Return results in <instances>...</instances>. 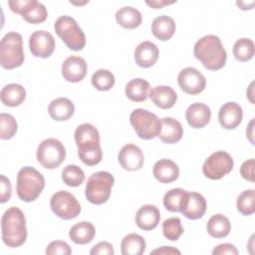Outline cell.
Masks as SVG:
<instances>
[{"label":"cell","instance_id":"cell-17","mask_svg":"<svg viewBox=\"0 0 255 255\" xmlns=\"http://www.w3.org/2000/svg\"><path fill=\"white\" fill-rule=\"evenodd\" d=\"M185 119L191 128H202L210 122L211 111L205 104L194 103L187 108Z\"/></svg>","mask_w":255,"mask_h":255},{"label":"cell","instance_id":"cell-26","mask_svg":"<svg viewBox=\"0 0 255 255\" xmlns=\"http://www.w3.org/2000/svg\"><path fill=\"white\" fill-rule=\"evenodd\" d=\"M176 26L174 20L166 15H161L156 17L151 24V32L155 38L160 41L169 40L174 32Z\"/></svg>","mask_w":255,"mask_h":255},{"label":"cell","instance_id":"cell-37","mask_svg":"<svg viewBox=\"0 0 255 255\" xmlns=\"http://www.w3.org/2000/svg\"><path fill=\"white\" fill-rule=\"evenodd\" d=\"M237 210L245 216H249L255 212V190L246 189L239 194L236 201Z\"/></svg>","mask_w":255,"mask_h":255},{"label":"cell","instance_id":"cell-1","mask_svg":"<svg viewBox=\"0 0 255 255\" xmlns=\"http://www.w3.org/2000/svg\"><path fill=\"white\" fill-rule=\"evenodd\" d=\"M75 141L78 155L85 164L93 166L101 162L103 151L100 145V133L92 124H83L76 128Z\"/></svg>","mask_w":255,"mask_h":255},{"label":"cell","instance_id":"cell-14","mask_svg":"<svg viewBox=\"0 0 255 255\" xmlns=\"http://www.w3.org/2000/svg\"><path fill=\"white\" fill-rule=\"evenodd\" d=\"M118 159L122 167L128 171L140 169L144 162V156L141 149L132 143H128L121 148L118 154Z\"/></svg>","mask_w":255,"mask_h":255},{"label":"cell","instance_id":"cell-29","mask_svg":"<svg viewBox=\"0 0 255 255\" xmlns=\"http://www.w3.org/2000/svg\"><path fill=\"white\" fill-rule=\"evenodd\" d=\"M188 198V192L182 188H172L163 196V205L170 212H181Z\"/></svg>","mask_w":255,"mask_h":255},{"label":"cell","instance_id":"cell-5","mask_svg":"<svg viewBox=\"0 0 255 255\" xmlns=\"http://www.w3.org/2000/svg\"><path fill=\"white\" fill-rule=\"evenodd\" d=\"M22 35L17 32H8L0 42V64L6 70L20 67L24 63Z\"/></svg>","mask_w":255,"mask_h":255},{"label":"cell","instance_id":"cell-16","mask_svg":"<svg viewBox=\"0 0 255 255\" xmlns=\"http://www.w3.org/2000/svg\"><path fill=\"white\" fill-rule=\"evenodd\" d=\"M243 118L242 108L235 102L225 103L219 110L218 120L220 126L225 129L236 128Z\"/></svg>","mask_w":255,"mask_h":255},{"label":"cell","instance_id":"cell-36","mask_svg":"<svg viewBox=\"0 0 255 255\" xmlns=\"http://www.w3.org/2000/svg\"><path fill=\"white\" fill-rule=\"evenodd\" d=\"M62 179L68 186L77 187L84 182L85 173L80 166L69 164L62 170Z\"/></svg>","mask_w":255,"mask_h":255},{"label":"cell","instance_id":"cell-38","mask_svg":"<svg viewBox=\"0 0 255 255\" xmlns=\"http://www.w3.org/2000/svg\"><path fill=\"white\" fill-rule=\"evenodd\" d=\"M183 227L181 220L178 217L167 218L162 223L163 236L170 241H176L183 234Z\"/></svg>","mask_w":255,"mask_h":255},{"label":"cell","instance_id":"cell-21","mask_svg":"<svg viewBox=\"0 0 255 255\" xmlns=\"http://www.w3.org/2000/svg\"><path fill=\"white\" fill-rule=\"evenodd\" d=\"M160 219V212L158 208L151 204L142 205L135 214V223L141 230H152L154 229Z\"/></svg>","mask_w":255,"mask_h":255},{"label":"cell","instance_id":"cell-24","mask_svg":"<svg viewBox=\"0 0 255 255\" xmlns=\"http://www.w3.org/2000/svg\"><path fill=\"white\" fill-rule=\"evenodd\" d=\"M48 112L53 120L63 122L69 120L74 115L75 106L73 102L67 98H58L50 103Z\"/></svg>","mask_w":255,"mask_h":255},{"label":"cell","instance_id":"cell-22","mask_svg":"<svg viewBox=\"0 0 255 255\" xmlns=\"http://www.w3.org/2000/svg\"><path fill=\"white\" fill-rule=\"evenodd\" d=\"M148 97L156 107L162 110L172 108L177 100L175 91L169 86H156L152 88Z\"/></svg>","mask_w":255,"mask_h":255},{"label":"cell","instance_id":"cell-40","mask_svg":"<svg viewBox=\"0 0 255 255\" xmlns=\"http://www.w3.org/2000/svg\"><path fill=\"white\" fill-rule=\"evenodd\" d=\"M47 255H70L72 254V249L70 245L61 240L52 241L46 248Z\"/></svg>","mask_w":255,"mask_h":255},{"label":"cell","instance_id":"cell-44","mask_svg":"<svg viewBox=\"0 0 255 255\" xmlns=\"http://www.w3.org/2000/svg\"><path fill=\"white\" fill-rule=\"evenodd\" d=\"M213 255H237L238 254V250L236 249V247L233 244L230 243H223V244H219L217 245L213 251H212Z\"/></svg>","mask_w":255,"mask_h":255},{"label":"cell","instance_id":"cell-7","mask_svg":"<svg viewBox=\"0 0 255 255\" xmlns=\"http://www.w3.org/2000/svg\"><path fill=\"white\" fill-rule=\"evenodd\" d=\"M54 29L69 49L80 51L85 47V33L74 18L70 16H60L54 24Z\"/></svg>","mask_w":255,"mask_h":255},{"label":"cell","instance_id":"cell-15","mask_svg":"<svg viewBox=\"0 0 255 255\" xmlns=\"http://www.w3.org/2000/svg\"><path fill=\"white\" fill-rule=\"evenodd\" d=\"M87 71V62L80 56H70L62 65V76L70 83L81 82L86 77Z\"/></svg>","mask_w":255,"mask_h":255},{"label":"cell","instance_id":"cell-20","mask_svg":"<svg viewBox=\"0 0 255 255\" xmlns=\"http://www.w3.org/2000/svg\"><path fill=\"white\" fill-rule=\"evenodd\" d=\"M152 173L159 182L171 183L178 178L179 167L174 161L167 158H162L154 163Z\"/></svg>","mask_w":255,"mask_h":255},{"label":"cell","instance_id":"cell-42","mask_svg":"<svg viewBox=\"0 0 255 255\" xmlns=\"http://www.w3.org/2000/svg\"><path fill=\"white\" fill-rule=\"evenodd\" d=\"M254 166H255V161L253 158H250V159L244 161L240 167L241 176L244 179L253 182L254 181Z\"/></svg>","mask_w":255,"mask_h":255},{"label":"cell","instance_id":"cell-6","mask_svg":"<svg viewBox=\"0 0 255 255\" xmlns=\"http://www.w3.org/2000/svg\"><path fill=\"white\" fill-rule=\"evenodd\" d=\"M115 178L112 173L108 171L94 172L88 178L85 188L86 198L93 204H103L107 202L111 196L112 187Z\"/></svg>","mask_w":255,"mask_h":255},{"label":"cell","instance_id":"cell-32","mask_svg":"<svg viewBox=\"0 0 255 255\" xmlns=\"http://www.w3.org/2000/svg\"><path fill=\"white\" fill-rule=\"evenodd\" d=\"M149 83L141 78L130 80L125 89L126 96L132 102H143L148 97Z\"/></svg>","mask_w":255,"mask_h":255},{"label":"cell","instance_id":"cell-46","mask_svg":"<svg viewBox=\"0 0 255 255\" xmlns=\"http://www.w3.org/2000/svg\"><path fill=\"white\" fill-rule=\"evenodd\" d=\"M145 3L150 6L151 8H154V9H159V8H162L163 6L165 5H169V4H173L174 1L172 2H167V1H164V0H151V1H145Z\"/></svg>","mask_w":255,"mask_h":255},{"label":"cell","instance_id":"cell-10","mask_svg":"<svg viewBox=\"0 0 255 255\" xmlns=\"http://www.w3.org/2000/svg\"><path fill=\"white\" fill-rule=\"evenodd\" d=\"M234 165L232 156L223 150H218L211 153L204 161L202 166L203 174L212 180L221 179L228 174Z\"/></svg>","mask_w":255,"mask_h":255},{"label":"cell","instance_id":"cell-34","mask_svg":"<svg viewBox=\"0 0 255 255\" xmlns=\"http://www.w3.org/2000/svg\"><path fill=\"white\" fill-rule=\"evenodd\" d=\"M233 55L240 62H247L254 56V43L249 38H241L233 45Z\"/></svg>","mask_w":255,"mask_h":255},{"label":"cell","instance_id":"cell-43","mask_svg":"<svg viewBox=\"0 0 255 255\" xmlns=\"http://www.w3.org/2000/svg\"><path fill=\"white\" fill-rule=\"evenodd\" d=\"M115 253L114 251V247L111 243L107 242V241H102L99 242L98 244H96L90 251L91 255H113Z\"/></svg>","mask_w":255,"mask_h":255},{"label":"cell","instance_id":"cell-28","mask_svg":"<svg viewBox=\"0 0 255 255\" xmlns=\"http://www.w3.org/2000/svg\"><path fill=\"white\" fill-rule=\"evenodd\" d=\"M116 21L125 29H135L141 24L142 17L137 9L130 6H125L117 11Z\"/></svg>","mask_w":255,"mask_h":255},{"label":"cell","instance_id":"cell-11","mask_svg":"<svg viewBox=\"0 0 255 255\" xmlns=\"http://www.w3.org/2000/svg\"><path fill=\"white\" fill-rule=\"evenodd\" d=\"M50 206L54 214L64 220L74 219L81 212V205L77 198L66 190L54 193L50 200Z\"/></svg>","mask_w":255,"mask_h":255},{"label":"cell","instance_id":"cell-39","mask_svg":"<svg viewBox=\"0 0 255 255\" xmlns=\"http://www.w3.org/2000/svg\"><path fill=\"white\" fill-rule=\"evenodd\" d=\"M17 123L10 114H0V137L2 139H10L17 132Z\"/></svg>","mask_w":255,"mask_h":255},{"label":"cell","instance_id":"cell-30","mask_svg":"<svg viewBox=\"0 0 255 255\" xmlns=\"http://www.w3.org/2000/svg\"><path fill=\"white\" fill-rule=\"evenodd\" d=\"M96 235L95 226L89 221H82L75 224L69 232L71 240L76 244L90 243Z\"/></svg>","mask_w":255,"mask_h":255},{"label":"cell","instance_id":"cell-47","mask_svg":"<svg viewBox=\"0 0 255 255\" xmlns=\"http://www.w3.org/2000/svg\"><path fill=\"white\" fill-rule=\"evenodd\" d=\"M253 126H254V119L251 120V122L249 123L248 128H246V135H247V137L249 138V140L252 144H254V140H253V135H254L253 134V129H254V128H253Z\"/></svg>","mask_w":255,"mask_h":255},{"label":"cell","instance_id":"cell-8","mask_svg":"<svg viewBox=\"0 0 255 255\" xmlns=\"http://www.w3.org/2000/svg\"><path fill=\"white\" fill-rule=\"evenodd\" d=\"M129 122L136 134L142 139H152L158 135L160 120L155 114L147 110H133L129 116Z\"/></svg>","mask_w":255,"mask_h":255},{"label":"cell","instance_id":"cell-18","mask_svg":"<svg viewBox=\"0 0 255 255\" xmlns=\"http://www.w3.org/2000/svg\"><path fill=\"white\" fill-rule=\"evenodd\" d=\"M183 128L181 124L170 117L160 120V129L158 132L159 139L164 143H175L181 139Z\"/></svg>","mask_w":255,"mask_h":255},{"label":"cell","instance_id":"cell-35","mask_svg":"<svg viewBox=\"0 0 255 255\" xmlns=\"http://www.w3.org/2000/svg\"><path fill=\"white\" fill-rule=\"evenodd\" d=\"M92 85L99 91H109L115 85V76L112 72L106 69L96 71L92 76Z\"/></svg>","mask_w":255,"mask_h":255},{"label":"cell","instance_id":"cell-12","mask_svg":"<svg viewBox=\"0 0 255 255\" xmlns=\"http://www.w3.org/2000/svg\"><path fill=\"white\" fill-rule=\"evenodd\" d=\"M177 83L184 93L198 95L205 89L206 79L197 69L187 67L178 73Z\"/></svg>","mask_w":255,"mask_h":255},{"label":"cell","instance_id":"cell-3","mask_svg":"<svg viewBox=\"0 0 255 255\" xmlns=\"http://www.w3.org/2000/svg\"><path fill=\"white\" fill-rule=\"evenodd\" d=\"M1 235L3 243L11 248L23 245L27 239L26 219L23 211L12 206L8 208L1 218Z\"/></svg>","mask_w":255,"mask_h":255},{"label":"cell","instance_id":"cell-2","mask_svg":"<svg viewBox=\"0 0 255 255\" xmlns=\"http://www.w3.org/2000/svg\"><path fill=\"white\" fill-rule=\"evenodd\" d=\"M193 53L204 68L210 71L220 70L225 66L227 60L226 51L219 37L215 35H206L197 40Z\"/></svg>","mask_w":255,"mask_h":255},{"label":"cell","instance_id":"cell-4","mask_svg":"<svg viewBox=\"0 0 255 255\" xmlns=\"http://www.w3.org/2000/svg\"><path fill=\"white\" fill-rule=\"evenodd\" d=\"M45 187L43 174L32 166L22 167L17 174L16 191L18 197L25 202L36 200Z\"/></svg>","mask_w":255,"mask_h":255},{"label":"cell","instance_id":"cell-23","mask_svg":"<svg viewBox=\"0 0 255 255\" xmlns=\"http://www.w3.org/2000/svg\"><path fill=\"white\" fill-rule=\"evenodd\" d=\"M206 200L198 192H188V198L181 213L188 219L196 220L201 218L206 211Z\"/></svg>","mask_w":255,"mask_h":255},{"label":"cell","instance_id":"cell-19","mask_svg":"<svg viewBox=\"0 0 255 255\" xmlns=\"http://www.w3.org/2000/svg\"><path fill=\"white\" fill-rule=\"evenodd\" d=\"M158 48L149 41L139 43L134 50V60L137 66L141 68L152 67L158 59Z\"/></svg>","mask_w":255,"mask_h":255},{"label":"cell","instance_id":"cell-31","mask_svg":"<svg viewBox=\"0 0 255 255\" xmlns=\"http://www.w3.org/2000/svg\"><path fill=\"white\" fill-rule=\"evenodd\" d=\"M207 232L214 238H224L231 230V223L229 219L220 213L212 215L207 221Z\"/></svg>","mask_w":255,"mask_h":255},{"label":"cell","instance_id":"cell-27","mask_svg":"<svg viewBox=\"0 0 255 255\" xmlns=\"http://www.w3.org/2000/svg\"><path fill=\"white\" fill-rule=\"evenodd\" d=\"M2 104L7 107H18L26 99V90L19 84H8L0 92Z\"/></svg>","mask_w":255,"mask_h":255},{"label":"cell","instance_id":"cell-33","mask_svg":"<svg viewBox=\"0 0 255 255\" xmlns=\"http://www.w3.org/2000/svg\"><path fill=\"white\" fill-rule=\"evenodd\" d=\"M146 243L142 236L129 233L126 235L121 243V251L123 255H141L145 251Z\"/></svg>","mask_w":255,"mask_h":255},{"label":"cell","instance_id":"cell-45","mask_svg":"<svg viewBox=\"0 0 255 255\" xmlns=\"http://www.w3.org/2000/svg\"><path fill=\"white\" fill-rule=\"evenodd\" d=\"M150 254H164V255H172V254H180V251L176 248L170 246H162L160 248L154 249L150 252Z\"/></svg>","mask_w":255,"mask_h":255},{"label":"cell","instance_id":"cell-25","mask_svg":"<svg viewBox=\"0 0 255 255\" xmlns=\"http://www.w3.org/2000/svg\"><path fill=\"white\" fill-rule=\"evenodd\" d=\"M22 18L31 24H39L46 21L48 11L44 4L37 0H27L26 5L21 11Z\"/></svg>","mask_w":255,"mask_h":255},{"label":"cell","instance_id":"cell-41","mask_svg":"<svg viewBox=\"0 0 255 255\" xmlns=\"http://www.w3.org/2000/svg\"><path fill=\"white\" fill-rule=\"evenodd\" d=\"M1 181H0V202L5 203L7 202L12 195V185L10 180L5 176L1 175L0 176Z\"/></svg>","mask_w":255,"mask_h":255},{"label":"cell","instance_id":"cell-13","mask_svg":"<svg viewBox=\"0 0 255 255\" xmlns=\"http://www.w3.org/2000/svg\"><path fill=\"white\" fill-rule=\"evenodd\" d=\"M29 48L35 57L47 59L54 53L55 39L48 31H35L29 38Z\"/></svg>","mask_w":255,"mask_h":255},{"label":"cell","instance_id":"cell-9","mask_svg":"<svg viewBox=\"0 0 255 255\" xmlns=\"http://www.w3.org/2000/svg\"><path fill=\"white\" fill-rule=\"evenodd\" d=\"M36 157L43 167L54 169L65 160L66 149L60 140L53 137L46 138L39 144Z\"/></svg>","mask_w":255,"mask_h":255}]
</instances>
